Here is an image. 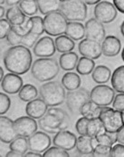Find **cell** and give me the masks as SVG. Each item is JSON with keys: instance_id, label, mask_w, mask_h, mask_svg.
Returning a JSON list of instances; mask_svg holds the SVG:
<instances>
[{"instance_id": "7bdbcfd3", "label": "cell", "mask_w": 124, "mask_h": 157, "mask_svg": "<svg viewBox=\"0 0 124 157\" xmlns=\"http://www.w3.org/2000/svg\"><path fill=\"white\" fill-rule=\"evenodd\" d=\"M90 119L86 118V117H81L77 120L76 124H75V128L77 133L80 135H87V124Z\"/></svg>"}, {"instance_id": "f6af8a7d", "label": "cell", "mask_w": 124, "mask_h": 157, "mask_svg": "<svg viewBox=\"0 0 124 157\" xmlns=\"http://www.w3.org/2000/svg\"><path fill=\"white\" fill-rule=\"evenodd\" d=\"M6 41L11 46H15V45H21V41H22V36H19L18 34H17L13 29L10 30V32L8 33L7 36H6Z\"/></svg>"}, {"instance_id": "d6986e66", "label": "cell", "mask_w": 124, "mask_h": 157, "mask_svg": "<svg viewBox=\"0 0 124 157\" xmlns=\"http://www.w3.org/2000/svg\"><path fill=\"white\" fill-rule=\"evenodd\" d=\"M101 45H102L103 54L108 57L118 56L122 50V42L115 36L110 35L105 36Z\"/></svg>"}, {"instance_id": "4fadbf2b", "label": "cell", "mask_w": 124, "mask_h": 157, "mask_svg": "<svg viewBox=\"0 0 124 157\" xmlns=\"http://www.w3.org/2000/svg\"><path fill=\"white\" fill-rule=\"evenodd\" d=\"M85 36L86 38L102 43L106 36V30L103 24L96 18H90L85 23Z\"/></svg>"}, {"instance_id": "5b68a950", "label": "cell", "mask_w": 124, "mask_h": 157, "mask_svg": "<svg viewBox=\"0 0 124 157\" xmlns=\"http://www.w3.org/2000/svg\"><path fill=\"white\" fill-rule=\"evenodd\" d=\"M60 12L67 21L79 22L85 20L87 17V6L82 0H62Z\"/></svg>"}, {"instance_id": "277c9868", "label": "cell", "mask_w": 124, "mask_h": 157, "mask_svg": "<svg viewBox=\"0 0 124 157\" xmlns=\"http://www.w3.org/2000/svg\"><path fill=\"white\" fill-rule=\"evenodd\" d=\"M41 98L48 106H58L65 101V88L58 81H48L39 89Z\"/></svg>"}, {"instance_id": "2e32d148", "label": "cell", "mask_w": 124, "mask_h": 157, "mask_svg": "<svg viewBox=\"0 0 124 157\" xmlns=\"http://www.w3.org/2000/svg\"><path fill=\"white\" fill-rule=\"evenodd\" d=\"M23 86V79L19 75L14 73H8L4 75L1 82V87L6 94H18Z\"/></svg>"}, {"instance_id": "680465c9", "label": "cell", "mask_w": 124, "mask_h": 157, "mask_svg": "<svg viewBox=\"0 0 124 157\" xmlns=\"http://www.w3.org/2000/svg\"><path fill=\"white\" fill-rule=\"evenodd\" d=\"M122 60H123L124 62V47L123 49H122Z\"/></svg>"}, {"instance_id": "5bb4252c", "label": "cell", "mask_w": 124, "mask_h": 157, "mask_svg": "<svg viewBox=\"0 0 124 157\" xmlns=\"http://www.w3.org/2000/svg\"><path fill=\"white\" fill-rule=\"evenodd\" d=\"M78 50L83 56L91 58L92 60L100 58L103 55L101 43L89 38H84L81 40L78 45Z\"/></svg>"}, {"instance_id": "6da1fadb", "label": "cell", "mask_w": 124, "mask_h": 157, "mask_svg": "<svg viewBox=\"0 0 124 157\" xmlns=\"http://www.w3.org/2000/svg\"><path fill=\"white\" fill-rule=\"evenodd\" d=\"M3 62L8 72L21 75L31 69L33 56L29 48L22 45H15L5 53Z\"/></svg>"}, {"instance_id": "7c38bea8", "label": "cell", "mask_w": 124, "mask_h": 157, "mask_svg": "<svg viewBox=\"0 0 124 157\" xmlns=\"http://www.w3.org/2000/svg\"><path fill=\"white\" fill-rule=\"evenodd\" d=\"M15 129L17 135L28 138L37 131L38 124L30 116H21L14 121Z\"/></svg>"}, {"instance_id": "bcb514c9", "label": "cell", "mask_w": 124, "mask_h": 157, "mask_svg": "<svg viewBox=\"0 0 124 157\" xmlns=\"http://www.w3.org/2000/svg\"><path fill=\"white\" fill-rule=\"evenodd\" d=\"M112 106L114 109L122 112L124 110V93H120L115 95L114 100L112 102Z\"/></svg>"}, {"instance_id": "d590c367", "label": "cell", "mask_w": 124, "mask_h": 157, "mask_svg": "<svg viewBox=\"0 0 124 157\" xmlns=\"http://www.w3.org/2000/svg\"><path fill=\"white\" fill-rule=\"evenodd\" d=\"M19 7L25 16L34 17L38 11L36 0H22L19 3Z\"/></svg>"}, {"instance_id": "4316f807", "label": "cell", "mask_w": 124, "mask_h": 157, "mask_svg": "<svg viewBox=\"0 0 124 157\" xmlns=\"http://www.w3.org/2000/svg\"><path fill=\"white\" fill-rule=\"evenodd\" d=\"M116 142H117L116 133H109L105 130L98 134L95 137H92V143L93 148L97 144H105V145L112 146Z\"/></svg>"}, {"instance_id": "ac0fdd59", "label": "cell", "mask_w": 124, "mask_h": 157, "mask_svg": "<svg viewBox=\"0 0 124 157\" xmlns=\"http://www.w3.org/2000/svg\"><path fill=\"white\" fill-rule=\"evenodd\" d=\"M76 140L77 137L73 133L67 130H62L55 134L53 138V144L66 151H70L75 148Z\"/></svg>"}, {"instance_id": "91938a15", "label": "cell", "mask_w": 124, "mask_h": 157, "mask_svg": "<svg viewBox=\"0 0 124 157\" xmlns=\"http://www.w3.org/2000/svg\"><path fill=\"white\" fill-rule=\"evenodd\" d=\"M122 123H123L124 125V110L123 111H122Z\"/></svg>"}, {"instance_id": "4dcf8cb0", "label": "cell", "mask_w": 124, "mask_h": 157, "mask_svg": "<svg viewBox=\"0 0 124 157\" xmlns=\"http://www.w3.org/2000/svg\"><path fill=\"white\" fill-rule=\"evenodd\" d=\"M111 78L113 89L118 93H124V66L116 68Z\"/></svg>"}, {"instance_id": "74e56055", "label": "cell", "mask_w": 124, "mask_h": 157, "mask_svg": "<svg viewBox=\"0 0 124 157\" xmlns=\"http://www.w3.org/2000/svg\"><path fill=\"white\" fill-rule=\"evenodd\" d=\"M43 156L44 157H69V153L62 149L61 147H58L56 145L53 147H49L45 152H43Z\"/></svg>"}, {"instance_id": "f5cc1de1", "label": "cell", "mask_w": 124, "mask_h": 157, "mask_svg": "<svg viewBox=\"0 0 124 157\" xmlns=\"http://www.w3.org/2000/svg\"><path fill=\"white\" fill-rule=\"evenodd\" d=\"M6 157H22L23 156V155H21V154H19V153H17V152H15V151L10 150V151L6 155Z\"/></svg>"}, {"instance_id": "836d02e7", "label": "cell", "mask_w": 124, "mask_h": 157, "mask_svg": "<svg viewBox=\"0 0 124 157\" xmlns=\"http://www.w3.org/2000/svg\"><path fill=\"white\" fill-rule=\"evenodd\" d=\"M9 149L12 151H15L17 153H19L21 155H24L27 152L28 148V139L24 136H17L10 144H9Z\"/></svg>"}, {"instance_id": "d6a6232c", "label": "cell", "mask_w": 124, "mask_h": 157, "mask_svg": "<svg viewBox=\"0 0 124 157\" xmlns=\"http://www.w3.org/2000/svg\"><path fill=\"white\" fill-rule=\"evenodd\" d=\"M94 67H95V63L92 59L85 57V56H82L78 60L76 70H77V73H79L80 75H90L91 73H92Z\"/></svg>"}, {"instance_id": "ee69618b", "label": "cell", "mask_w": 124, "mask_h": 157, "mask_svg": "<svg viewBox=\"0 0 124 157\" xmlns=\"http://www.w3.org/2000/svg\"><path fill=\"white\" fill-rule=\"evenodd\" d=\"M11 29H12V25L7 21V19L1 18L0 19V40L6 38Z\"/></svg>"}, {"instance_id": "30bf717a", "label": "cell", "mask_w": 124, "mask_h": 157, "mask_svg": "<svg viewBox=\"0 0 124 157\" xmlns=\"http://www.w3.org/2000/svg\"><path fill=\"white\" fill-rule=\"evenodd\" d=\"M93 13L98 21L103 24H110L117 17L118 10L113 3L109 1H101L96 4Z\"/></svg>"}, {"instance_id": "9f6ffc18", "label": "cell", "mask_w": 124, "mask_h": 157, "mask_svg": "<svg viewBox=\"0 0 124 157\" xmlns=\"http://www.w3.org/2000/svg\"><path fill=\"white\" fill-rule=\"evenodd\" d=\"M3 77H4V70H3V68L0 67V83L3 80Z\"/></svg>"}, {"instance_id": "94428289", "label": "cell", "mask_w": 124, "mask_h": 157, "mask_svg": "<svg viewBox=\"0 0 124 157\" xmlns=\"http://www.w3.org/2000/svg\"><path fill=\"white\" fill-rule=\"evenodd\" d=\"M6 2H5V0H0V6H2V5H4Z\"/></svg>"}, {"instance_id": "8d00e7d4", "label": "cell", "mask_w": 124, "mask_h": 157, "mask_svg": "<svg viewBox=\"0 0 124 157\" xmlns=\"http://www.w3.org/2000/svg\"><path fill=\"white\" fill-rule=\"evenodd\" d=\"M31 22V30L30 32L40 36L44 32V25H43V19L41 17L34 16L30 17Z\"/></svg>"}, {"instance_id": "9c48e42d", "label": "cell", "mask_w": 124, "mask_h": 157, "mask_svg": "<svg viewBox=\"0 0 124 157\" xmlns=\"http://www.w3.org/2000/svg\"><path fill=\"white\" fill-rule=\"evenodd\" d=\"M115 95V90L112 87L99 84L90 92V100L100 106H108L112 104Z\"/></svg>"}, {"instance_id": "ab89813d", "label": "cell", "mask_w": 124, "mask_h": 157, "mask_svg": "<svg viewBox=\"0 0 124 157\" xmlns=\"http://www.w3.org/2000/svg\"><path fill=\"white\" fill-rule=\"evenodd\" d=\"M11 106V99L6 93L0 92V115L8 112Z\"/></svg>"}, {"instance_id": "d4e9b609", "label": "cell", "mask_w": 124, "mask_h": 157, "mask_svg": "<svg viewBox=\"0 0 124 157\" xmlns=\"http://www.w3.org/2000/svg\"><path fill=\"white\" fill-rule=\"evenodd\" d=\"M81 77L77 73H73L69 71L65 73L62 77V85L65 89L68 91L78 89L81 86Z\"/></svg>"}, {"instance_id": "f546056e", "label": "cell", "mask_w": 124, "mask_h": 157, "mask_svg": "<svg viewBox=\"0 0 124 157\" xmlns=\"http://www.w3.org/2000/svg\"><path fill=\"white\" fill-rule=\"evenodd\" d=\"M102 110V106L98 105L97 104L92 102L91 100L86 102L80 109V113L82 116H84L88 119L98 118L100 116Z\"/></svg>"}, {"instance_id": "cb8c5ba5", "label": "cell", "mask_w": 124, "mask_h": 157, "mask_svg": "<svg viewBox=\"0 0 124 157\" xmlns=\"http://www.w3.org/2000/svg\"><path fill=\"white\" fill-rule=\"evenodd\" d=\"M65 35L73 41L82 40L85 36V27L80 22H69L66 26Z\"/></svg>"}, {"instance_id": "9a60e30c", "label": "cell", "mask_w": 124, "mask_h": 157, "mask_svg": "<svg viewBox=\"0 0 124 157\" xmlns=\"http://www.w3.org/2000/svg\"><path fill=\"white\" fill-rule=\"evenodd\" d=\"M54 40L51 36H43L34 45V55L38 57H51L55 54Z\"/></svg>"}, {"instance_id": "11a10c76", "label": "cell", "mask_w": 124, "mask_h": 157, "mask_svg": "<svg viewBox=\"0 0 124 157\" xmlns=\"http://www.w3.org/2000/svg\"><path fill=\"white\" fill-rule=\"evenodd\" d=\"M4 16H6V10L2 6H0V19L3 18Z\"/></svg>"}, {"instance_id": "8992f818", "label": "cell", "mask_w": 124, "mask_h": 157, "mask_svg": "<svg viewBox=\"0 0 124 157\" xmlns=\"http://www.w3.org/2000/svg\"><path fill=\"white\" fill-rule=\"evenodd\" d=\"M67 24V19L59 11L47 14L43 18L44 32L51 36L63 35L65 33Z\"/></svg>"}, {"instance_id": "6125c7cd", "label": "cell", "mask_w": 124, "mask_h": 157, "mask_svg": "<svg viewBox=\"0 0 124 157\" xmlns=\"http://www.w3.org/2000/svg\"><path fill=\"white\" fill-rule=\"evenodd\" d=\"M1 156H2V155H0V157H1Z\"/></svg>"}, {"instance_id": "b9f144b4", "label": "cell", "mask_w": 124, "mask_h": 157, "mask_svg": "<svg viewBox=\"0 0 124 157\" xmlns=\"http://www.w3.org/2000/svg\"><path fill=\"white\" fill-rule=\"evenodd\" d=\"M38 36L33 34V33H28L27 35L22 36V41H21V45L27 47V48H31L34 47V45H36V43L38 41Z\"/></svg>"}, {"instance_id": "e0dca14e", "label": "cell", "mask_w": 124, "mask_h": 157, "mask_svg": "<svg viewBox=\"0 0 124 157\" xmlns=\"http://www.w3.org/2000/svg\"><path fill=\"white\" fill-rule=\"evenodd\" d=\"M18 136L14 125V121L7 116H0V141L10 144Z\"/></svg>"}, {"instance_id": "7a4b0ae2", "label": "cell", "mask_w": 124, "mask_h": 157, "mask_svg": "<svg viewBox=\"0 0 124 157\" xmlns=\"http://www.w3.org/2000/svg\"><path fill=\"white\" fill-rule=\"evenodd\" d=\"M69 123L70 117L67 113L56 106H51L41 118H39L37 124L42 131L55 135L60 131L66 130L69 126Z\"/></svg>"}, {"instance_id": "3957f363", "label": "cell", "mask_w": 124, "mask_h": 157, "mask_svg": "<svg viewBox=\"0 0 124 157\" xmlns=\"http://www.w3.org/2000/svg\"><path fill=\"white\" fill-rule=\"evenodd\" d=\"M60 71L59 64L54 58L40 57L32 64L31 74L39 82H48L55 78Z\"/></svg>"}, {"instance_id": "44dd1931", "label": "cell", "mask_w": 124, "mask_h": 157, "mask_svg": "<svg viewBox=\"0 0 124 157\" xmlns=\"http://www.w3.org/2000/svg\"><path fill=\"white\" fill-rule=\"evenodd\" d=\"M76 151L82 155H92L93 153V145L92 143V137L88 135H80L77 137L76 144H75Z\"/></svg>"}, {"instance_id": "e575fe53", "label": "cell", "mask_w": 124, "mask_h": 157, "mask_svg": "<svg viewBox=\"0 0 124 157\" xmlns=\"http://www.w3.org/2000/svg\"><path fill=\"white\" fill-rule=\"evenodd\" d=\"M105 130L103 127V124L101 121V119L98 118H93L90 119L87 124V135L91 137H95L98 134Z\"/></svg>"}, {"instance_id": "8fae6325", "label": "cell", "mask_w": 124, "mask_h": 157, "mask_svg": "<svg viewBox=\"0 0 124 157\" xmlns=\"http://www.w3.org/2000/svg\"><path fill=\"white\" fill-rule=\"evenodd\" d=\"M51 145V138L43 131H36L28 137V148L36 153L45 152Z\"/></svg>"}, {"instance_id": "60d3db41", "label": "cell", "mask_w": 124, "mask_h": 157, "mask_svg": "<svg viewBox=\"0 0 124 157\" xmlns=\"http://www.w3.org/2000/svg\"><path fill=\"white\" fill-rule=\"evenodd\" d=\"M12 29L18 34L21 36H24L25 35H27L28 33H30L31 30V22H30V18H26V20L23 23L20 25H15L12 26Z\"/></svg>"}, {"instance_id": "7dc6e473", "label": "cell", "mask_w": 124, "mask_h": 157, "mask_svg": "<svg viewBox=\"0 0 124 157\" xmlns=\"http://www.w3.org/2000/svg\"><path fill=\"white\" fill-rule=\"evenodd\" d=\"M111 157H124V144H117L111 146Z\"/></svg>"}, {"instance_id": "f35d334b", "label": "cell", "mask_w": 124, "mask_h": 157, "mask_svg": "<svg viewBox=\"0 0 124 157\" xmlns=\"http://www.w3.org/2000/svg\"><path fill=\"white\" fill-rule=\"evenodd\" d=\"M111 145H105V144H97L92 153V156L95 157H109L111 156Z\"/></svg>"}, {"instance_id": "603a6c76", "label": "cell", "mask_w": 124, "mask_h": 157, "mask_svg": "<svg viewBox=\"0 0 124 157\" xmlns=\"http://www.w3.org/2000/svg\"><path fill=\"white\" fill-rule=\"evenodd\" d=\"M6 18L12 26L20 25L26 20V16L23 13L19 6H13L6 12Z\"/></svg>"}, {"instance_id": "ffe728a7", "label": "cell", "mask_w": 124, "mask_h": 157, "mask_svg": "<svg viewBox=\"0 0 124 157\" xmlns=\"http://www.w3.org/2000/svg\"><path fill=\"white\" fill-rule=\"evenodd\" d=\"M48 109L47 104L42 98H36L27 102L25 113L28 116L34 119H39L46 113Z\"/></svg>"}, {"instance_id": "52a82bcc", "label": "cell", "mask_w": 124, "mask_h": 157, "mask_svg": "<svg viewBox=\"0 0 124 157\" xmlns=\"http://www.w3.org/2000/svg\"><path fill=\"white\" fill-rule=\"evenodd\" d=\"M99 118L103 124L105 131L109 133H116L122 126H123L122 112L114 109L113 107L102 106Z\"/></svg>"}, {"instance_id": "6f0895ef", "label": "cell", "mask_w": 124, "mask_h": 157, "mask_svg": "<svg viewBox=\"0 0 124 157\" xmlns=\"http://www.w3.org/2000/svg\"><path fill=\"white\" fill-rule=\"evenodd\" d=\"M121 33H122V36L124 37V21L122 23V25H121Z\"/></svg>"}, {"instance_id": "1f68e13d", "label": "cell", "mask_w": 124, "mask_h": 157, "mask_svg": "<svg viewBox=\"0 0 124 157\" xmlns=\"http://www.w3.org/2000/svg\"><path fill=\"white\" fill-rule=\"evenodd\" d=\"M37 96H38V91L34 85L31 84H26L23 86L18 92L19 99L24 102H29L31 100L37 98Z\"/></svg>"}, {"instance_id": "484cf974", "label": "cell", "mask_w": 124, "mask_h": 157, "mask_svg": "<svg viewBox=\"0 0 124 157\" xmlns=\"http://www.w3.org/2000/svg\"><path fill=\"white\" fill-rule=\"evenodd\" d=\"M38 10L43 15H47L52 12L60 10L62 0H36Z\"/></svg>"}, {"instance_id": "be15d7a7", "label": "cell", "mask_w": 124, "mask_h": 157, "mask_svg": "<svg viewBox=\"0 0 124 157\" xmlns=\"http://www.w3.org/2000/svg\"></svg>"}, {"instance_id": "816d5d0a", "label": "cell", "mask_w": 124, "mask_h": 157, "mask_svg": "<svg viewBox=\"0 0 124 157\" xmlns=\"http://www.w3.org/2000/svg\"><path fill=\"white\" fill-rule=\"evenodd\" d=\"M22 0H5L6 4L9 6H17L19 5Z\"/></svg>"}, {"instance_id": "f1b7e54d", "label": "cell", "mask_w": 124, "mask_h": 157, "mask_svg": "<svg viewBox=\"0 0 124 157\" xmlns=\"http://www.w3.org/2000/svg\"><path fill=\"white\" fill-rule=\"evenodd\" d=\"M55 44V48L56 51L60 52V53H67V52H71L74 49L75 47V43L74 41L70 38L68 36L66 35H61L58 36L55 38L54 41Z\"/></svg>"}, {"instance_id": "c3c4849f", "label": "cell", "mask_w": 124, "mask_h": 157, "mask_svg": "<svg viewBox=\"0 0 124 157\" xmlns=\"http://www.w3.org/2000/svg\"><path fill=\"white\" fill-rule=\"evenodd\" d=\"M116 138L118 143L124 144V125L116 132Z\"/></svg>"}, {"instance_id": "ba28073f", "label": "cell", "mask_w": 124, "mask_h": 157, "mask_svg": "<svg viewBox=\"0 0 124 157\" xmlns=\"http://www.w3.org/2000/svg\"><path fill=\"white\" fill-rule=\"evenodd\" d=\"M90 101V92L84 88L68 91L65 95L66 106L73 114L80 113V109L83 105Z\"/></svg>"}, {"instance_id": "83f0119b", "label": "cell", "mask_w": 124, "mask_h": 157, "mask_svg": "<svg viewBox=\"0 0 124 157\" xmlns=\"http://www.w3.org/2000/svg\"><path fill=\"white\" fill-rule=\"evenodd\" d=\"M111 76V69L106 67V66H98L94 67L92 73V77L93 81L97 84H104L107 83Z\"/></svg>"}, {"instance_id": "f907efd6", "label": "cell", "mask_w": 124, "mask_h": 157, "mask_svg": "<svg viewBox=\"0 0 124 157\" xmlns=\"http://www.w3.org/2000/svg\"><path fill=\"white\" fill-rule=\"evenodd\" d=\"M42 155L40 153H36V152H34V151H30V152H26L24 157H41Z\"/></svg>"}, {"instance_id": "681fc988", "label": "cell", "mask_w": 124, "mask_h": 157, "mask_svg": "<svg viewBox=\"0 0 124 157\" xmlns=\"http://www.w3.org/2000/svg\"><path fill=\"white\" fill-rule=\"evenodd\" d=\"M113 5L118 11L124 14V0H113Z\"/></svg>"}, {"instance_id": "7402d4cb", "label": "cell", "mask_w": 124, "mask_h": 157, "mask_svg": "<svg viewBox=\"0 0 124 157\" xmlns=\"http://www.w3.org/2000/svg\"><path fill=\"white\" fill-rule=\"evenodd\" d=\"M79 56L74 52L62 53L59 57V66L64 71H73L76 68Z\"/></svg>"}, {"instance_id": "db71d44e", "label": "cell", "mask_w": 124, "mask_h": 157, "mask_svg": "<svg viewBox=\"0 0 124 157\" xmlns=\"http://www.w3.org/2000/svg\"><path fill=\"white\" fill-rule=\"evenodd\" d=\"M82 1L86 5H96L99 2H101V0H82Z\"/></svg>"}]
</instances>
